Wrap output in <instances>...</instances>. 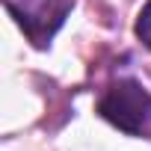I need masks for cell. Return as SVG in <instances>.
Wrapping results in <instances>:
<instances>
[{
	"instance_id": "obj_1",
	"label": "cell",
	"mask_w": 151,
	"mask_h": 151,
	"mask_svg": "<svg viewBox=\"0 0 151 151\" xmlns=\"http://www.w3.org/2000/svg\"><path fill=\"white\" fill-rule=\"evenodd\" d=\"M98 113L124 133H145L151 127V92L136 80H119L101 95Z\"/></svg>"
},
{
	"instance_id": "obj_2",
	"label": "cell",
	"mask_w": 151,
	"mask_h": 151,
	"mask_svg": "<svg viewBox=\"0 0 151 151\" xmlns=\"http://www.w3.org/2000/svg\"><path fill=\"white\" fill-rule=\"evenodd\" d=\"M6 9L36 47H47L71 12V0H6Z\"/></svg>"
},
{
	"instance_id": "obj_3",
	"label": "cell",
	"mask_w": 151,
	"mask_h": 151,
	"mask_svg": "<svg viewBox=\"0 0 151 151\" xmlns=\"http://www.w3.org/2000/svg\"><path fill=\"white\" fill-rule=\"evenodd\" d=\"M136 36L151 50V0H148V3L139 9V15H136Z\"/></svg>"
}]
</instances>
